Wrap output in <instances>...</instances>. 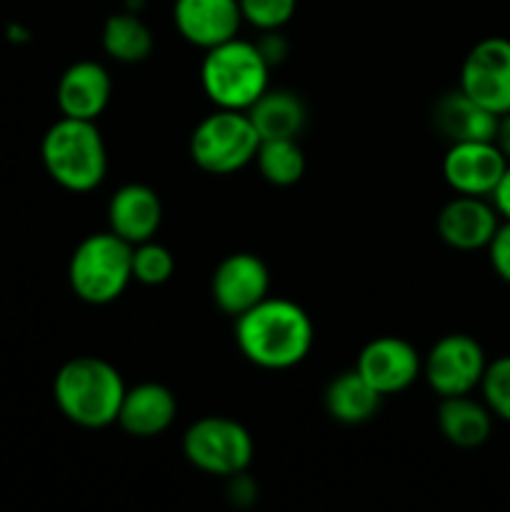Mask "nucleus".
Returning a JSON list of instances; mask_svg holds the SVG:
<instances>
[{
	"label": "nucleus",
	"instance_id": "1",
	"mask_svg": "<svg viewBox=\"0 0 510 512\" xmlns=\"http://www.w3.org/2000/svg\"><path fill=\"white\" fill-rule=\"evenodd\" d=\"M315 330L310 315L285 298H265L235 318V343L245 360L263 370H288L308 358Z\"/></svg>",
	"mask_w": 510,
	"mask_h": 512
},
{
	"label": "nucleus",
	"instance_id": "2",
	"mask_svg": "<svg viewBox=\"0 0 510 512\" xmlns=\"http://www.w3.org/2000/svg\"><path fill=\"white\" fill-rule=\"evenodd\" d=\"M125 383L118 370L95 355H78L55 373L53 398L70 423L88 430L118 423Z\"/></svg>",
	"mask_w": 510,
	"mask_h": 512
},
{
	"label": "nucleus",
	"instance_id": "3",
	"mask_svg": "<svg viewBox=\"0 0 510 512\" xmlns=\"http://www.w3.org/2000/svg\"><path fill=\"white\" fill-rule=\"evenodd\" d=\"M40 158L50 178L70 193H90L108 173V150L93 120H55L43 135Z\"/></svg>",
	"mask_w": 510,
	"mask_h": 512
},
{
	"label": "nucleus",
	"instance_id": "4",
	"mask_svg": "<svg viewBox=\"0 0 510 512\" xmlns=\"http://www.w3.org/2000/svg\"><path fill=\"white\" fill-rule=\"evenodd\" d=\"M270 65L258 45L233 38L205 50L200 85L220 110H248L268 90Z\"/></svg>",
	"mask_w": 510,
	"mask_h": 512
},
{
	"label": "nucleus",
	"instance_id": "5",
	"mask_svg": "<svg viewBox=\"0 0 510 512\" xmlns=\"http://www.w3.org/2000/svg\"><path fill=\"white\" fill-rule=\"evenodd\" d=\"M68 280L83 303H113L133 280V245L110 230L88 235L70 255Z\"/></svg>",
	"mask_w": 510,
	"mask_h": 512
},
{
	"label": "nucleus",
	"instance_id": "6",
	"mask_svg": "<svg viewBox=\"0 0 510 512\" xmlns=\"http://www.w3.org/2000/svg\"><path fill=\"white\" fill-rule=\"evenodd\" d=\"M260 135L245 110H215L195 125L190 158L210 175H230L253 163Z\"/></svg>",
	"mask_w": 510,
	"mask_h": 512
},
{
	"label": "nucleus",
	"instance_id": "7",
	"mask_svg": "<svg viewBox=\"0 0 510 512\" xmlns=\"http://www.w3.org/2000/svg\"><path fill=\"white\" fill-rule=\"evenodd\" d=\"M183 453L203 473L235 478L253 460V438L238 420L208 415L185 430Z\"/></svg>",
	"mask_w": 510,
	"mask_h": 512
},
{
	"label": "nucleus",
	"instance_id": "8",
	"mask_svg": "<svg viewBox=\"0 0 510 512\" xmlns=\"http://www.w3.org/2000/svg\"><path fill=\"white\" fill-rule=\"evenodd\" d=\"M485 368L488 360L483 345L465 333L443 335L423 360L425 380L440 398L470 395L483 383Z\"/></svg>",
	"mask_w": 510,
	"mask_h": 512
},
{
	"label": "nucleus",
	"instance_id": "9",
	"mask_svg": "<svg viewBox=\"0 0 510 512\" xmlns=\"http://www.w3.org/2000/svg\"><path fill=\"white\" fill-rule=\"evenodd\" d=\"M460 90L493 115L510 113V38L490 35L468 50Z\"/></svg>",
	"mask_w": 510,
	"mask_h": 512
},
{
	"label": "nucleus",
	"instance_id": "10",
	"mask_svg": "<svg viewBox=\"0 0 510 512\" xmlns=\"http://www.w3.org/2000/svg\"><path fill=\"white\" fill-rule=\"evenodd\" d=\"M270 293V273L268 265L253 253H233L223 258L215 268L210 280V295L213 303L225 315L240 318L263 303Z\"/></svg>",
	"mask_w": 510,
	"mask_h": 512
},
{
	"label": "nucleus",
	"instance_id": "11",
	"mask_svg": "<svg viewBox=\"0 0 510 512\" xmlns=\"http://www.w3.org/2000/svg\"><path fill=\"white\" fill-rule=\"evenodd\" d=\"M355 370L385 398L408 390L418 380L423 360L408 340L383 335L360 350Z\"/></svg>",
	"mask_w": 510,
	"mask_h": 512
},
{
	"label": "nucleus",
	"instance_id": "12",
	"mask_svg": "<svg viewBox=\"0 0 510 512\" xmlns=\"http://www.w3.org/2000/svg\"><path fill=\"white\" fill-rule=\"evenodd\" d=\"M508 160L493 140L453 143L443 158V178L458 195L490 198L503 178Z\"/></svg>",
	"mask_w": 510,
	"mask_h": 512
},
{
	"label": "nucleus",
	"instance_id": "13",
	"mask_svg": "<svg viewBox=\"0 0 510 512\" xmlns=\"http://www.w3.org/2000/svg\"><path fill=\"white\" fill-rule=\"evenodd\" d=\"M173 23L190 45L210 50L238 38L243 15L238 0H175Z\"/></svg>",
	"mask_w": 510,
	"mask_h": 512
},
{
	"label": "nucleus",
	"instance_id": "14",
	"mask_svg": "<svg viewBox=\"0 0 510 512\" xmlns=\"http://www.w3.org/2000/svg\"><path fill=\"white\" fill-rule=\"evenodd\" d=\"M500 215L493 203L473 195H458L443 205L438 213V235L445 245L455 250H480L488 248L495 230L500 225Z\"/></svg>",
	"mask_w": 510,
	"mask_h": 512
},
{
	"label": "nucleus",
	"instance_id": "15",
	"mask_svg": "<svg viewBox=\"0 0 510 512\" xmlns=\"http://www.w3.org/2000/svg\"><path fill=\"white\" fill-rule=\"evenodd\" d=\"M113 80L110 73L95 60H78L58 80L55 100L63 118L93 120L108 108Z\"/></svg>",
	"mask_w": 510,
	"mask_h": 512
},
{
	"label": "nucleus",
	"instance_id": "16",
	"mask_svg": "<svg viewBox=\"0 0 510 512\" xmlns=\"http://www.w3.org/2000/svg\"><path fill=\"white\" fill-rule=\"evenodd\" d=\"M163 220V205L158 193L143 183H128L115 190L108 203L110 233L128 245L153 240Z\"/></svg>",
	"mask_w": 510,
	"mask_h": 512
},
{
	"label": "nucleus",
	"instance_id": "17",
	"mask_svg": "<svg viewBox=\"0 0 510 512\" xmlns=\"http://www.w3.org/2000/svg\"><path fill=\"white\" fill-rule=\"evenodd\" d=\"M178 403L175 395L160 383H140L125 388L118 410V425L133 438H155L173 425Z\"/></svg>",
	"mask_w": 510,
	"mask_h": 512
},
{
	"label": "nucleus",
	"instance_id": "18",
	"mask_svg": "<svg viewBox=\"0 0 510 512\" xmlns=\"http://www.w3.org/2000/svg\"><path fill=\"white\" fill-rule=\"evenodd\" d=\"M433 125L450 145L493 140L498 115L485 110L460 88L440 95L433 105Z\"/></svg>",
	"mask_w": 510,
	"mask_h": 512
},
{
	"label": "nucleus",
	"instance_id": "19",
	"mask_svg": "<svg viewBox=\"0 0 510 512\" xmlns=\"http://www.w3.org/2000/svg\"><path fill=\"white\" fill-rule=\"evenodd\" d=\"M438 428L443 438L455 448H480L493 433V413L488 405L478 403L470 395L440 398Z\"/></svg>",
	"mask_w": 510,
	"mask_h": 512
},
{
	"label": "nucleus",
	"instance_id": "20",
	"mask_svg": "<svg viewBox=\"0 0 510 512\" xmlns=\"http://www.w3.org/2000/svg\"><path fill=\"white\" fill-rule=\"evenodd\" d=\"M245 113H248L253 128L258 130L260 140H295L308 118L303 100L293 90L283 88H268Z\"/></svg>",
	"mask_w": 510,
	"mask_h": 512
},
{
	"label": "nucleus",
	"instance_id": "21",
	"mask_svg": "<svg viewBox=\"0 0 510 512\" xmlns=\"http://www.w3.org/2000/svg\"><path fill=\"white\" fill-rule=\"evenodd\" d=\"M380 400H383V395H380L355 368L335 375L323 395L328 415L343 425L368 423V420L380 410Z\"/></svg>",
	"mask_w": 510,
	"mask_h": 512
},
{
	"label": "nucleus",
	"instance_id": "22",
	"mask_svg": "<svg viewBox=\"0 0 510 512\" xmlns=\"http://www.w3.org/2000/svg\"><path fill=\"white\" fill-rule=\"evenodd\" d=\"M103 50L118 63H143L153 53V33L138 13H115L103 25Z\"/></svg>",
	"mask_w": 510,
	"mask_h": 512
},
{
	"label": "nucleus",
	"instance_id": "23",
	"mask_svg": "<svg viewBox=\"0 0 510 512\" xmlns=\"http://www.w3.org/2000/svg\"><path fill=\"white\" fill-rule=\"evenodd\" d=\"M255 163H258L260 175L275 188L295 185L305 173V155L293 138L260 140Z\"/></svg>",
	"mask_w": 510,
	"mask_h": 512
},
{
	"label": "nucleus",
	"instance_id": "24",
	"mask_svg": "<svg viewBox=\"0 0 510 512\" xmlns=\"http://www.w3.org/2000/svg\"><path fill=\"white\" fill-rule=\"evenodd\" d=\"M175 270L173 253L155 240L133 245V280L143 285L168 283Z\"/></svg>",
	"mask_w": 510,
	"mask_h": 512
},
{
	"label": "nucleus",
	"instance_id": "25",
	"mask_svg": "<svg viewBox=\"0 0 510 512\" xmlns=\"http://www.w3.org/2000/svg\"><path fill=\"white\" fill-rule=\"evenodd\" d=\"M480 390H483V403L488 405L490 413L510 423V355L488 363Z\"/></svg>",
	"mask_w": 510,
	"mask_h": 512
},
{
	"label": "nucleus",
	"instance_id": "26",
	"mask_svg": "<svg viewBox=\"0 0 510 512\" xmlns=\"http://www.w3.org/2000/svg\"><path fill=\"white\" fill-rule=\"evenodd\" d=\"M240 15L245 23L258 28L260 33L280 30L295 15L298 0H238Z\"/></svg>",
	"mask_w": 510,
	"mask_h": 512
},
{
	"label": "nucleus",
	"instance_id": "27",
	"mask_svg": "<svg viewBox=\"0 0 510 512\" xmlns=\"http://www.w3.org/2000/svg\"><path fill=\"white\" fill-rule=\"evenodd\" d=\"M488 255L495 275L510 285V220L498 225L493 240L488 243Z\"/></svg>",
	"mask_w": 510,
	"mask_h": 512
},
{
	"label": "nucleus",
	"instance_id": "28",
	"mask_svg": "<svg viewBox=\"0 0 510 512\" xmlns=\"http://www.w3.org/2000/svg\"><path fill=\"white\" fill-rule=\"evenodd\" d=\"M490 198H493V205H495V210H498L500 218L510 220V163H508V168H505L503 178H500L498 188L493 190V195H490Z\"/></svg>",
	"mask_w": 510,
	"mask_h": 512
},
{
	"label": "nucleus",
	"instance_id": "29",
	"mask_svg": "<svg viewBox=\"0 0 510 512\" xmlns=\"http://www.w3.org/2000/svg\"><path fill=\"white\" fill-rule=\"evenodd\" d=\"M493 143H495V148L503 153V158L510 163V113L498 115V125H495Z\"/></svg>",
	"mask_w": 510,
	"mask_h": 512
}]
</instances>
